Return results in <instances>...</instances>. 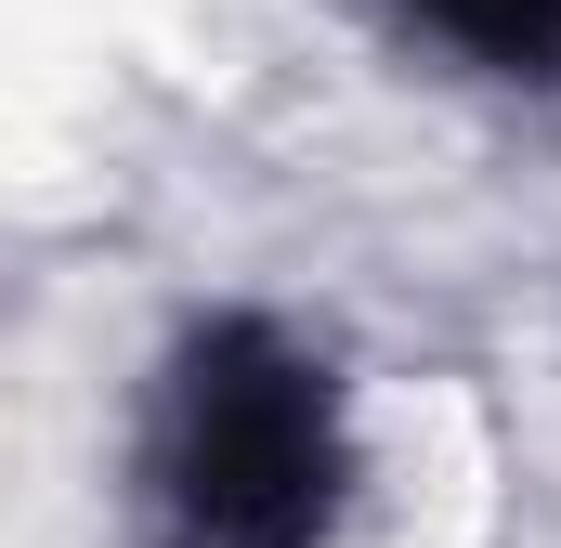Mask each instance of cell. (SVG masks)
<instances>
[{
    "mask_svg": "<svg viewBox=\"0 0 561 548\" xmlns=\"http://www.w3.org/2000/svg\"><path fill=\"white\" fill-rule=\"evenodd\" d=\"M419 39H444L457 66L483 79H523V92H561V0H392Z\"/></svg>",
    "mask_w": 561,
    "mask_h": 548,
    "instance_id": "7a4b0ae2",
    "label": "cell"
},
{
    "mask_svg": "<svg viewBox=\"0 0 561 548\" xmlns=\"http://www.w3.org/2000/svg\"><path fill=\"white\" fill-rule=\"evenodd\" d=\"M157 496L183 548H327L353 510V418L275 313H209L157 392Z\"/></svg>",
    "mask_w": 561,
    "mask_h": 548,
    "instance_id": "6da1fadb",
    "label": "cell"
}]
</instances>
